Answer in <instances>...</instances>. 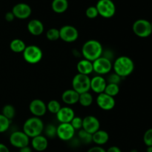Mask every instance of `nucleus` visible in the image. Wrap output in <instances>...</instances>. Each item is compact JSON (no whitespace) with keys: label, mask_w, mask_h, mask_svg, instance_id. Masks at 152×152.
<instances>
[{"label":"nucleus","mask_w":152,"mask_h":152,"mask_svg":"<svg viewBox=\"0 0 152 152\" xmlns=\"http://www.w3.org/2000/svg\"><path fill=\"white\" fill-rule=\"evenodd\" d=\"M103 52L102 44L95 39L86 41L82 47L81 54L84 59L93 62L96 59L100 57Z\"/></svg>","instance_id":"nucleus-1"},{"label":"nucleus","mask_w":152,"mask_h":152,"mask_svg":"<svg viewBox=\"0 0 152 152\" xmlns=\"http://www.w3.org/2000/svg\"><path fill=\"white\" fill-rule=\"evenodd\" d=\"M113 69L115 74L120 77L131 75L134 70V62L127 56H121L115 59L113 64Z\"/></svg>","instance_id":"nucleus-2"},{"label":"nucleus","mask_w":152,"mask_h":152,"mask_svg":"<svg viewBox=\"0 0 152 152\" xmlns=\"http://www.w3.org/2000/svg\"><path fill=\"white\" fill-rule=\"evenodd\" d=\"M44 123L39 117H32L28 118L23 125V132L29 138L41 135L44 131Z\"/></svg>","instance_id":"nucleus-3"},{"label":"nucleus","mask_w":152,"mask_h":152,"mask_svg":"<svg viewBox=\"0 0 152 152\" xmlns=\"http://www.w3.org/2000/svg\"><path fill=\"white\" fill-rule=\"evenodd\" d=\"M72 89L81 94L91 90V78L87 75L76 74L72 80Z\"/></svg>","instance_id":"nucleus-4"},{"label":"nucleus","mask_w":152,"mask_h":152,"mask_svg":"<svg viewBox=\"0 0 152 152\" xmlns=\"http://www.w3.org/2000/svg\"><path fill=\"white\" fill-rule=\"evenodd\" d=\"M134 34L140 38H146L152 34L151 22L144 19H140L135 21L132 25Z\"/></svg>","instance_id":"nucleus-5"},{"label":"nucleus","mask_w":152,"mask_h":152,"mask_svg":"<svg viewBox=\"0 0 152 152\" xmlns=\"http://www.w3.org/2000/svg\"><path fill=\"white\" fill-rule=\"evenodd\" d=\"M22 53H23L24 59L28 63L30 64L38 63L42 60L43 56L42 49L37 45H34L26 46Z\"/></svg>","instance_id":"nucleus-6"},{"label":"nucleus","mask_w":152,"mask_h":152,"mask_svg":"<svg viewBox=\"0 0 152 152\" xmlns=\"http://www.w3.org/2000/svg\"><path fill=\"white\" fill-rule=\"evenodd\" d=\"M96 7L99 16L105 19L113 17L116 13V6L112 0H99Z\"/></svg>","instance_id":"nucleus-7"},{"label":"nucleus","mask_w":152,"mask_h":152,"mask_svg":"<svg viewBox=\"0 0 152 152\" xmlns=\"http://www.w3.org/2000/svg\"><path fill=\"white\" fill-rule=\"evenodd\" d=\"M94 71L99 75H105L111 72L113 69V64L110 59L101 56L93 62Z\"/></svg>","instance_id":"nucleus-8"},{"label":"nucleus","mask_w":152,"mask_h":152,"mask_svg":"<svg viewBox=\"0 0 152 152\" xmlns=\"http://www.w3.org/2000/svg\"><path fill=\"white\" fill-rule=\"evenodd\" d=\"M59 37L65 42H74L79 37L78 30L72 25H64L59 29Z\"/></svg>","instance_id":"nucleus-9"},{"label":"nucleus","mask_w":152,"mask_h":152,"mask_svg":"<svg viewBox=\"0 0 152 152\" xmlns=\"http://www.w3.org/2000/svg\"><path fill=\"white\" fill-rule=\"evenodd\" d=\"M75 132L71 123H59L56 127V136L62 141H71L75 136Z\"/></svg>","instance_id":"nucleus-10"},{"label":"nucleus","mask_w":152,"mask_h":152,"mask_svg":"<svg viewBox=\"0 0 152 152\" xmlns=\"http://www.w3.org/2000/svg\"><path fill=\"white\" fill-rule=\"evenodd\" d=\"M10 143L15 148H22L28 146L30 143V138L25 134L23 131H16L10 134Z\"/></svg>","instance_id":"nucleus-11"},{"label":"nucleus","mask_w":152,"mask_h":152,"mask_svg":"<svg viewBox=\"0 0 152 152\" xmlns=\"http://www.w3.org/2000/svg\"><path fill=\"white\" fill-rule=\"evenodd\" d=\"M100 129L99 120L96 117L92 115L86 116L83 119V129L93 134Z\"/></svg>","instance_id":"nucleus-12"},{"label":"nucleus","mask_w":152,"mask_h":152,"mask_svg":"<svg viewBox=\"0 0 152 152\" xmlns=\"http://www.w3.org/2000/svg\"><path fill=\"white\" fill-rule=\"evenodd\" d=\"M96 102L98 107L104 111H110V110L113 109L116 105L114 97L109 96L105 93L98 94Z\"/></svg>","instance_id":"nucleus-13"},{"label":"nucleus","mask_w":152,"mask_h":152,"mask_svg":"<svg viewBox=\"0 0 152 152\" xmlns=\"http://www.w3.org/2000/svg\"><path fill=\"white\" fill-rule=\"evenodd\" d=\"M29 110L34 117L40 118L47 112V105L40 99H33L29 105Z\"/></svg>","instance_id":"nucleus-14"},{"label":"nucleus","mask_w":152,"mask_h":152,"mask_svg":"<svg viewBox=\"0 0 152 152\" xmlns=\"http://www.w3.org/2000/svg\"><path fill=\"white\" fill-rule=\"evenodd\" d=\"M12 13L14 15L15 18L19 19H26L31 16L32 10L28 4L21 2L13 6L12 9Z\"/></svg>","instance_id":"nucleus-15"},{"label":"nucleus","mask_w":152,"mask_h":152,"mask_svg":"<svg viewBox=\"0 0 152 152\" xmlns=\"http://www.w3.org/2000/svg\"><path fill=\"white\" fill-rule=\"evenodd\" d=\"M56 115V119L60 123H70L75 117L74 111L71 107H62Z\"/></svg>","instance_id":"nucleus-16"},{"label":"nucleus","mask_w":152,"mask_h":152,"mask_svg":"<svg viewBox=\"0 0 152 152\" xmlns=\"http://www.w3.org/2000/svg\"><path fill=\"white\" fill-rule=\"evenodd\" d=\"M106 86V80L102 76H96L91 79V90L93 91L94 93L98 94L104 93Z\"/></svg>","instance_id":"nucleus-17"},{"label":"nucleus","mask_w":152,"mask_h":152,"mask_svg":"<svg viewBox=\"0 0 152 152\" xmlns=\"http://www.w3.org/2000/svg\"><path fill=\"white\" fill-rule=\"evenodd\" d=\"M80 94L77 93L74 89H68L65 90L62 94V100L66 105H71L77 103L79 102Z\"/></svg>","instance_id":"nucleus-18"},{"label":"nucleus","mask_w":152,"mask_h":152,"mask_svg":"<svg viewBox=\"0 0 152 152\" xmlns=\"http://www.w3.org/2000/svg\"><path fill=\"white\" fill-rule=\"evenodd\" d=\"M28 31L33 36H39L44 32V25L39 19H32L28 24Z\"/></svg>","instance_id":"nucleus-19"},{"label":"nucleus","mask_w":152,"mask_h":152,"mask_svg":"<svg viewBox=\"0 0 152 152\" xmlns=\"http://www.w3.org/2000/svg\"><path fill=\"white\" fill-rule=\"evenodd\" d=\"M31 145L32 148L37 151H43L46 150L48 145V141L46 137L42 135H39L32 138L31 140Z\"/></svg>","instance_id":"nucleus-20"},{"label":"nucleus","mask_w":152,"mask_h":152,"mask_svg":"<svg viewBox=\"0 0 152 152\" xmlns=\"http://www.w3.org/2000/svg\"><path fill=\"white\" fill-rule=\"evenodd\" d=\"M77 69L78 71V74L88 76L94 71L93 62L86 59H81L77 63Z\"/></svg>","instance_id":"nucleus-21"},{"label":"nucleus","mask_w":152,"mask_h":152,"mask_svg":"<svg viewBox=\"0 0 152 152\" xmlns=\"http://www.w3.org/2000/svg\"><path fill=\"white\" fill-rule=\"evenodd\" d=\"M109 140V134L107 132L104 130H98L92 134V142H94L99 146L105 145Z\"/></svg>","instance_id":"nucleus-22"},{"label":"nucleus","mask_w":152,"mask_h":152,"mask_svg":"<svg viewBox=\"0 0 152 152\" xmlns=\"http://www.w3.org/2000/svg\"><path fill=\"white\" fill-rule=\"evenodd\" d=\"M52 10L56 13H62L68 7V0H53L51 3Z\"/></svg>","instance_id":"nucleus-23"},{"label":"nucleus","mask_w":152,"mask_h":152,"mask_svg":"<svg viewBox=\"0 0 152 152\" xmlns=\"http://www.w3.org/2000/svg\"><path fill=\"white\" fill-rule=\"evenodd\" d=\"M26 48L25 42L20 39H14L10 43V48L14 53H23Z\"/></svg>","instance_id":"nucleus-24"},{"label":"nucleus","mask_w":152,"mask_h":152,"mask_svg":"<svg viewBox=\"0 0 152 152\" xmlns=\"http://www.w3.org/2000/svg\"><path fill=\"white\" fill-rule=\"evenodd\" d=\"M94 97L89 92H86L80 94L79 97V103L83 107H89L93 103Z\"/></svg>","instance_id":"nucleus-25"},{"label":"nucleus","mask_w":152,"mask_h":152,"mask_svg":"<svg viewBox=\"0 0 152 152\" xmlns=\"http://www.w3.org/2000/svg\"><path fill=\"white\" fill-rule=\"evenodd\" d=\"M119 92H120V86H119V85L113 84V83H107L104 93L114 97V96L118 94Z\"/></svg>","instance_id":"nucleus-26"},{"label":"nucleus","mask_w":152,"mask_h":152,"mask_svg":"<svg viewBox=\"0 0 152 152\" xmlns=\"http://www.w3.org/2000/svg\"><path fill=\"white\" fill-rule=\"evenodd\" d=\"M1 114L4 116L6 118L11 120L12 119L14 118L16 115V109L12 105H5L2 108V113Z\"/></svg>","instance_id":"nucleus-27"},{"label":"nucleus","mask_w":152,"mask_h":152,"mask_svg":"<svg viewBox=\"0 0 152 152\" xmlns=\"http://www.w3.org/2000/svg\"><path fill=\"white\" fill-rule=\"evenodd\" d=\"M61 108L62 107H61L60 103L56 99H52L49 101L47 104V111L53 114H57Z\"/></svg>","instance_id":"nucleus-28"},{"label":"nucleus","mask_w":152,"mask_h":152,"mask_svg":"<svg viewBox=\"0 0 152 152\" xmlns=\"http://www.w3.org/2000/svg\"><path fill=\"white\" fill-rule=\"evenodd\" d=\"M78 137L80 141H81L82 142L85 144H89L92 142V134L86 132L83 129L79 130Z\"/></svg>","instance_id":"nucleus-29"},{"label":"nucleus","mask_w":152,"mask_h":152,"mask_svg":"<svg viewBox=\"0 0 152 152\" xmlns=\"http://www.w3.org/2000/svg\"><path fill=\"white\" fill-rule=\"evenodd\" d=\"M46 37L50 41H56L59 39H60V37H59V29L55 28L48 29L46 32Z\"/></svg>","instance_id":"nucleus-30"},{"label":"nucleus","mask_w":152,"mask_h":152,"mask_svg":"<svg viewBox=\"0 0 152 152\" xmlns=\"http://www.w3.org/2000/svg\"><path fill=\"white\" fill-rule=\"evenodd\" d=\"M10 125V120L6 118L3 114H0V133H4L8 130Z\"/></svg>","instance_id":"nucleus-31"},{"label":"nucleus","mask_w":152,"mask_h":152,"mask_svg":"<svg viewBox=\"0 0 152 152\" xmlns=\"http://www.w3.org/2000/svg\"><path fill=\"white\" fill-rule=\"evenodd\" d=\"M45 134L46 137L54 138L56 137V127L53 124H48L46 127L44 128Z\"/></svg>","instance_id":"nucleus-32"},{"label":"nucleus","mask_w":152,"mask_h":152,"mask_svg":"<svg viewBox=\"0 0 152 152\" xmlns=\"http://www.w3.org/2000/svg\"><path fill=\"white\" fill-rule=\"evenodd\" d=\"M86 15L89 19H95L97 17L99 13H98L96 6H90L88 7L86 10Z\"/></svg>","instance_id":"nucleus-33"},{"label":"nucleus","mask_w":152,"mask_h":152,"mask_svg":"<svg viewBox=\"0 0 152 152\" xmlns=\"http://www.w3.org/2000/svg\"><path fill=\"white\" fill-rule=\"evenodd\" d=\"M70 123L75 130H80L83 129V118L80 117L75 116Z\"/></svg>","instance_id":"nucleus-34"},{"label":"nucleus","mask_w":152,"mask_h":152,"mask_svg":"<svg viewBox=\"0 0 152 152\" xmlns=\"http://www.w3.org/2000/svg\"><path fill=\"white\" fill-rule=\"evenodd\" d=\"M143 142L147 147L152 146V129H149L143 135Z\"/></svg>","instance_id":"nucleus-35"},{"label":"nucleus","mask_w":152,"mask_h":152,"mask_svg":"<svg viewBox=\"0 0 152 152\" xmlns=\"http://www.w3.org/2000/svg\"><path fill=\"white\" fill-rule=\"evenodd\" d=\"M121 79L122 78L120 77V76L117 75V74H115V73L114 72L108 76L106 81H107V83H113V84L119 85L120 84V81H121Z\"/></svg>","instance_id":"nucleus-36"},{"label":"nucleus","mask_w":152,"mask_h":152,"mask_svg":"<svg viewBox=\"0 0 152 152\" xmlns=\"http://www.w3.org/2000/svg\"><path fill=\"white\" fill-rule=\"evenodd\" d=\"M87 152H106V151L102 147L96 145V146H94L92 148H89Z\"/></svg>","instance_id":"nucleus-37"},{"label":"nucleus","mask_w":152,"mask_h":152,"mask_svg":"<svg viewBox=\"0 0 152 152\" xmlns=\"http://www.w3.org/2000/svg\"><path fill=\"white\" fill-rule=\"evenodd\" d=\"M4 19H5V20L7 21V22H13V21L14 20L15 16H14V15H13V13H12V11H10V12H7V13H5Z\"/></svg>","instance_id":"nucleus-38"},{"label":"nucleus","mask_w":152,"mask_h":152,"mask_svg":"<svg viewBox=\"0 0 152 152\" xmlns=\"http://www.w3.org/2000/svg\"><path fill=\"white\" fill-rule=\"evenodd\" d=\"M106 152H122L120 148L117 146H111L106 150Z\"/></svg>","instance_id":"nucleus-39"},{"label":"nucleus","mask_w":152,"mask_h":152,"mask_svg":"<svg viewBox=\"0 0 152 152\" xmlns=\"http://www.w3.org/2000/svg\"><path fill=\"white\" fill-rule=\"evenodd\" d=\"M0 152H10V151L4 144L0 143Z\"/></svg>","instance_id":"nucleus-40"},{"label":"nucleus","mask_w":152,"mask_h":152,"mask_svg":"<svg viewBox=\"0 0 152 152\" xmlns=\"http://www.w3.org/2000/svg\"><path fill=\"white\" fill-rule=\"evenodd\" d=\"M19 152H32V149H31V147H29V145H28V146H25L20 148L19 149Z\"/></svg>","instance_id":"nucleus-41"},{"label":"nucleus","mask_w":152,"mask_h":152,"mask_svg":"<svg viewBox=\"0 0 152 152\" xmlns=\"http://www.w3.org/2000/svg\"><path fill=\"white\" fill-rule=\"evenodd\" d=\"M146 152H152V146H149V147H147V149H146Z\"/></svg>","instance_id":"nucleus-42"},{"label":"nucleus","mask_w":152,"mask_h":152,"mask_svg":"<svg viewBox=\"0 0 152 152\" xmlns=\"http://www.w3.org/2000/svg\"><path fill=\"white\" fill-rule=\"evenodd\" d=\"M130 152H138V151L137 149H133V150H132Z\"/></svg>","instance_id":"nucleus-43"},{"label":"nucleus","mask_w":152,"mask_h":152,"mask_svg":"<svg viewBox=\"0 0 152 152\" xmlns=\"http://www.w3.org/2000/svg\"><path fill=\"white\" fill-rule=\"evenodd\" d=\"M151 27H152V21L151 22Z\"/></svg>","instance_id":"nucleus-44"}]
</instances>
